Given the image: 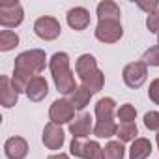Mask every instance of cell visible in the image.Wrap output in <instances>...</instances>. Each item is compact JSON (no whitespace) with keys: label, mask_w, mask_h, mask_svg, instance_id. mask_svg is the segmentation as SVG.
Segmentation results:
<instances>
[{"label":"cell","mask_w":159,"mask_h":159,"mask_svg":"<svg viewBox=\"0 0 159 159\" xmlns=\"http://www.w3.org/2000/svg\"><path fill=\"white\" fill-rule=\"evenodd\" d=\"M137 135H139V127H137L135 122H131V124H120L118 125L116 137H118L120 142H133L135 139H139Z\"/></svg>","instance_id":"ffe728a7"},{"label":"cell","mask_w":159,"mask_h":159,"mask_svg":"<svg viewBox=\"0 0 159 159\" xmlns=\"http://www.w3.org/2000/svg\"><path fill=\"white\" fill-rule=\"evenodd\" d=\"M25 94H26V96H28V99H30V101H34V103L43 101V99L47 98V94H49V84H47V81H45V77H41V75L34 77L32 81L28 83V86H26V92H25Z\"/></svg>","instance_id":"7c38bea8"},{"label":"cell","mask_w":159,"mask_h":159,"mask_svg":"<svg viewBox=\"0 0 159 159\" xmlns=\"http://www.w3.org/2000/svg\"><path fill=\"white\" fill-rule=\"evenodd\" d=\"M19 45V36L13 30H2L0 32V51L8 52Z\"/></svg>","instance_id":"7402d4cb"},{"label":"cell","mask_w":159,"mask_h":159,"mask_svg":"<svg viewBox=\"0 0 159 159\" xmlns=\"http://www.w3.org/2000/svg\"><path fill=\"white\" fill-rule=\"evenodd\" d=\"M116 116L122 124H131L135 118H137V109L131 105V103H124L118 111H116Z\"/></svg>","instance_id":"d4e9b609"},{"label":"cell","mask_w":159,"mask_h":159,"mask_svg":"<svg viewBox=\"0 0 159 159\" xmlns=\"http://www.w3.org/2000/svg\"><path fill=\"white\" fill-rule=\"evenodd\" d=\"M49 118L52 124H71L75 120V107L69 99H56L49 109Z\"/></svg>","instance_id":"52a82bcc"},{"label":"cell","mask_w":159,"mask_h":159,"mask_svg":"<svg viewBox=\"0 0 159 159\" xmlns=\"http://www.w3.org/2000/svg\"><path fill=\"white\" fill-rule=\"evenodd\" d=\"M34 32H36V36L41 38V39L52 41V39H56V38L60 36L62 26H60V23H58L54 17L45 15V17H39V19L34 23Z\"/></svg>","instance_id":"ba28073f"},{"label":"cell","mask_w":159,"mask_h":159,"mask_svg":"<svg viewBox=\"0 0 159 159\" xmlns=\"http://www.w3.org/2000/svg\"><path fill=\"white\" fill-rule=\"evenodd\" d=\"M124 155H125V148H124V142H120V140H111L103 148L105 159H124Z\"/></svg>","instance_id":"44dd1931"},{"label":"cell","mask_w":159,"mask_h":159,"mask_svg":"<svg viewBox=\"0 0 159 159\" xmlns=\"http://www.w3.org/2000/svg\"><path fill=\"white\" fill-rule=\"evenodd\" d=\"M142 62L146 66H153V67H159V45H153L150 47L144 54H142Z\"/></svg>","instance_id":"484cf974"},{"label":"cell","mask_w":159,"mask_h":159,"mask_svg":"<svg viewBox=\"0 0 159 159\" xmlns=\"http://www.w3.org/2000/svg\"><path fill=\"white\" fill-rule=\"evenodd\" d=\"M69 133L73 135V139H86V137H90V133H94L92 116L84 112V114L79 116V118H75L69 124Z\"/></svg>","instance_id":"30bf717a"},{"label":"cell","mask_w":159,"mask_h":159,"mask_svg":"<svg viewBox=\"0 0 159 159\" xmlns=\"http://www.w3.org/2000/svg\"><path fill=\"white\" fill-rule=\"evenodd\" d=\"M114 109L116 103L112 98H103L96 105V118L98 122H114Z\"/></svg>","instance_id":"2e32d148"},{"label":"cell","mask_w":159,"mask_h":159,"mask_svg":"<svg viewBox=\"0 0 159 159\" xmlns=\"http://www.w3.org/2000/svg\"><path fill=\"white\" fill-rule=\"evenodd\" d=\"M90 98H92V92H90L86 86H79V88L71 94L69 101H71V105L75 107V111H83V109L90 103Z\"/></svg>","instance_id":"d6986e66"},{"label":"cell","mask_w":159,"mask_h":159,"mask_svg":"<svg viewBox=\"0 0 159 159\" xmlns=\"http://www.w3.org/2000/svg\"><path fill=\"white\" fill-rule=\"evenodd\" d=\"M103 84H105V75H103L101 69H98L94 75H90L88 79H84V81H83V86H86L92 94L94 92H99L103 88Z\"/></svg>","instance_id":"cb8c5ba5"},{"label":"cell","mask_w":159,"mask_h":159,"mask_svg":"<svg viewBox=\"0 0 159 159\" xmlns=\"http://www.w3.org/2000/svg\"><path fill=\"white\" fill-rule=\"evenodd\" d=\"M25 11L19 2H2L0 4V25L4 28H15L23 23Z\"/></svg>","instance_id":"8992f818"},{"label":"cell","mask_w":159,"mask_h":159,"mask_svg":"<svg viewBox=\"0 0 159 159\" xmlns=\"http://www.w3.org/2000/svg\"><path fill=\"white\" fill-rule=\"evenodd\" d=\"M148 96H150V99H152L155 105H159V79H155V81H152V83H150Z\"/></svg>","instance_id":"f1b7e54d"},{"label":"cell","mask_w":159,"mask_h":159,"mask_svg":"<svg viewBox=\"0 0 159 159\" xmlns=\"http://www.w3.org/2000/svg\"><path fill=\"white\" fill-rule=\"evenodd\" d=\"M45 60H47V56H45V51H41V49L25 51L15 58L11 83L17 92H26L28 83L45 69Z\"/></svg>","instance_id":"6da1fadb"},{"label":"cell","mask_w":159,"mask_h":159,"mask_svg":"<svg viewBox=\"0 0 159 159\" xmlns=\"http://www.w3.org/2000/svg\"><path fill=\"white\" fill-rule=\"evenodd\" d=\"M49 69L52 73V81L60 94L71 96L79 86L75 83L73 71L69 67V54L67 52H54L49 60Z\"/></svg>","instance_id":"7a4b0ae2"},{"label":"cell","mask_w":159,"mask_h":159,"mask_svg":"<svg viewBox=\"0 0 159 159\" xmlns=\"http://www.w3.org/2000/svg\"><path fill=\"white\" fill-rule=\"evenodd\" d=\"M47 159H69L66 153H54V155H49Z\"/></svg>","instance_id":"4dcf8cb0"},{"label":"cell","mask_w":159,"mask_h":159,"mask_svg":"<svg viewBox=\"0 0 159 159\" xmlns=\"http://www.w3.org/2000/svg\"><path fill=\"white\" fill-rule=\"evenodd\" d=\"M155 140H157V148H159V133H157V139Z\"/></svg>","instance_id":"1f68e13d"},{"label":"cell","mask_w":159,"mask_h":159,"mask_svg":"<svg viewBox=\"0 0 159 159\" xmlns=\"http://www.w3.org/2000/svg\"><path fill=\"white\" fill-rule=\"evenodd\" d=\"M157 45H159V36H157Z\"/></svg>","instance_id":"d6a6232c"},{"label":"cell","mask_w":159,"mask_h":159,"mask_svg":"<svg viewBox=\"0 0 159 159\" xmlns=\"http://www.w3.org/2000/svg\"><path fill=\"white\" fill-rule=\"evenodd\" d=\"M146 26H148V30H150L152 34H157V36H159V11L150 13V15L146 17Z\"/></svg>","instance_id":"83f0119b"},{"label":"cell","mask_w":159,"mask_h":159,"mask_svg":"<svg viewBox=\"0 0 159 159\" xmlns=\"http://www.w3.org/2000/svg\"><path fill=\"white\" fill-rule=\"evenodd\" d=\"M43 144L49 148V150H60L64 146V140H66V133L62 129V125L58 124H52L49 122L43 129V137H41Z\"/></svg>","instance_id":"9c48e42d"},{"label":"cell","mask_w":159,"mask_h":159,"mask_svg":"<svg viewBox=\"0 0 159 159\" xmlns=\"http://www.w3.org/2000/svg\"><path fill=\"white\" fill-rule=\"evenodd\" d=\"M144 125H146L148 129L159 133V112H155V111L146 112V114H144Z\"/></svg>","instance_id":"4316f807"},{"label":"cell","mask_w":159,"mask_h":159,"mask_svg":"<svg viewBox=\"0 0 159 159\" xmlns=\"http://www.w3.org/2000/svg\"><path fill=\"white\" fill-rule=\"evenodd\" d=\"M116 131H118L116 122H96V125H94V135L98 139H109V137L116 135Z\"/></svg>","instance_id":"603a6c76"},{"label":"cell","mask_w":159,"mask_h":159,"mask_svg":"<svg viewBox=\"0 0 159 159\" xmlns=\"http://www.w3.org/2000/svg\"><path fill=\"white\" fill-rule=\"evenodd\" d=\"M98 62L92 54H81L77 58V64H75V71L77 75L81 77V81H84V79H88L90 75H94L98 71Z\"/></svg>","instance_id":"9a60e30c"},{"label":"cell","mask_w":159,"mask_h":159,"mask_svg":"<svg viewBox=\"0 0 159 159\" xmlns=\"http://www.w3.org/2000/svg\"><path fill=\"white\" fill-rule=\"evenodd\" d=\"M124 36L122 23L118 19H101L96 26V38L103 43H116Z\"/></svg>","instance_id":"277c9868"},{"label":"cell","mask_w":159,"mask_h":159,"mask_svg":"<svg viewBox=\"0 0 159 159\" xmlns=\"http://www.w3.org/2000/svg\"><path fill=\"white\" fill-rule=\"evenodd\" d=\"M152 153V142L144 137H139L131 142L129 148V159H148Z\"/></svg>","instance_id":"e0dca14e"},{"label":"cell","mask_w":159,"mask_h":159,"mask_svg":"<svg viewBox=\"0 0 159 159\" xmlns=\"http://www.w3.org/2000/svg\"><path fill=\"white\" fill-rule=\"evenodd\" d=\"M67 25L73 30H77V32L88 28V25H90V11L86 8H81V6L71 8L67 11Z\"/></svg>","instance_id":"4fadbf2b"},{"label":"cell","mask_w":159,"mask_h":159,"mask_svg":"<svg viewBox=\"0 0 159 159\" xmlns=\"http://www.w3.org/2000/svg\"><path fill=\"white\" fill-rule=\"evenodd\" d=\"M4 153L8 159H25L28 155V142L23 137H10L4 144Z\"/></svg>","instance_id":"8fae6325"},{"label":"cell","mask_w":159,"mask_h":159,"mask_svg":"<svg viewBox=\"0 0 159 159\" xmlns=\"http://www.w3.org/2000/svg\"><path fill=\"white\" fill-rule=\"evenodd\" d=\"M122 77H124V83L129 86V88H140L144 83H146V79H148V66L139 60V62H131L124 67L122 71Z\"/></svg>","instance_id":"5b68a950"},{"label":"cell","mask_w":159,"mask_h":159,"mask_svg":"<svg viewBox=\"0 0 159 159\" xmlns=\"http://www.w3.org/2000/svg\"><path fill=\"white\" fill-rule=\"evenodd\" d=\"M17 99H19V92L15 90L11 79L0 77V103H2V107L10 109L17 103Z\"/></svg>","instance_id":"5bb4252c"},{"label":"cell","mask_w":159,"mask_h":159,"mask_svg":"<svg viewBox=\"0 0 159 159\" xmlns=\"http://www.w3.org/2000/svg\"><path fill=\"white\" fill-rule=\"evenodd\" d=\"M137 6H139L140 10H144L148 15L159 11V2H157V0H152V2H137Z\"/></svg>","instance_id":"f546056e"},{"label":"cell","mask_w":159,"mask_h":159,"mask_svg":"<svg viewBox=\"0 0 159 159\" xmlns=\"http://www.w3.org/2000/svg\"><path fill=\"white\" fill-rule=\"evenodd\" d=\"M98 19H118L120 21V8L112 0H103L98 4Z\"/></svg>","instance_id":"ac0fdd59"},{"label":"cell","mask_w":159,"mask_h":159,"mask_svg":"<svg viewBox=\"0 0 159 159\" xmlns=\"http://www.w3.org/2000/svg\"><path fill=\"white\" fill-rule=\"evenodd\" d=\"M69 152L75 157L81 159H105L103 148L98 140H86V139H73L69 144Z\"/></svg>","instance_id":"3957f363"}]
</instances>
